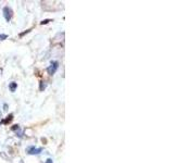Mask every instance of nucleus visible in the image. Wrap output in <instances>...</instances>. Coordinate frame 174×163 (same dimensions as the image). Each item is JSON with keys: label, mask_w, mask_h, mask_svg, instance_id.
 Returning a JSON list of instances; mask_svg holds the SVG:
<instances>
[{"label": "nucleus", "mask_w": 174, "mask_h": 163, "mask_svg": "<svg viewBox=\"0 0 174 163\" xmlns=\"http://www.w3.org/2000/svg\"><path fill=\"white\" fill-rule=\"evenodd\" d=\"M19 128H20V127H19V125H14V126H13V127H12L11 129H12V130H16V129L19 130Z\"/></svg>", "instance_id": "obj_6"}, {"label": "nucleus", "mask_w": 174, "mask_h": 163, "mask_svg": "<svg viewBox=\"0 0 174 163\" xmlns=\"http://www.w3.org/2000/svg\"><path fill=\"white\" fill-rule=\"evenodd\" d=\"M12 119H13V114L8 115L7 119H6V120H3V123H4V124H8L9 122H11V121H12Z\"/></svg>", "instance_id": "obj_4"}, {"label": "nucleus", "mask_w": 174, "mask_h": 163, "mask_svg": "<svg viewBox=\"0 0 174 163\" xmlns=\"http://www.w3.org/2000/svg\"><path fill=\"white\" fill-rule=\"evenodd\" d=\"M27 152H28L30 155H38L39 152H42V149H40V148H35V147H31V148H28Z\"/></svg>", "instance_id": "obj_3"}, {"label": "nucleus", "mask_w": 174, "mask_h": 163, "mask_svg": "<svg viewBox=\"0 0 174 163\" xmlns=\"http://www.w3.org/2000/svg\"><path fill=\"white\" fill-rule=\"evenodd\" d=\"M48 22H49V20H46V21H43V22H42V24H46V23H48Z\"/></svg>", "instance_id": "obj_8"}, {"label": "nucleus", "mask_w": 174, "mask_h": 163, "mask_svg": "<svg viewBox=\"0 0 174 163\" xmlns=\"http://www.w3.org/2000/svg\"><path fill=\"white\" fill-rule=\"evenodd\" d=\"M59 63L57 62V61H53V62H51V64H50V66L48 67V73L50 74V75H52V74H54L56 73V71H57V69H58V65Z\"/></svg>", "instance_id": "obj_1"}, {"label": "nucleus", "mask_w": 174, "mask_h": 163, "mask_svg": "<svg viewBox=\"0 0 174 163\" xmlns=\"http://www.w3.org/2000/svg\"><path fill=\"white\" fill-rule=\"evenodd\" d=\"M46 163H52V160H51V159H48L47 161H46Z\"/></svg>", "instance_id": "obj_7"}, {"label": "nucleus", "mask_w": 174, "mask_h": 163, "mask_svg": "<svg viewBox=\"0 0 174 163\" xmlns=\"http://www.w3.org/2000/svg\"><path fill=\"white\" fill-rule=\"evenodd\" d=\"M3 15H4V19L9 22L11 20V17H12V10L9 7H6L3 9Z\"/></svg>", "instance_id": "obj_2"}, {"label": "nucleus", "mask_w": 174, "mask_h": 163, "mask_svg": "<svg viewBox=\"0 0 174 163\" xmlns=\"http://www.w3.org/2000/svg\"><path fill=\"white\" fill-rule=\"evenodd\" d=\"M15 88H16V83L12 82V83L10 84V89H11V91H15Z\"/></svg>", "instance_id": "obj_5"}]
</instances>
